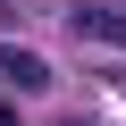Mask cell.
I'll use <instances>...</instances> for the list:
<instances>
[{"label":"cell","mask_w":126,"mask_h":126,"mask_svg":"<svg viewBox=\"0 0 126 126\" xmlns=\"http://www.w3.org/2000/svg\"><path fill=\"white\" fill-rule=\"evenodd\" d=\"M0 84L9 93H50V59L25 50V42H0Z\"/></svg>","instance_id":"obj_1"},{"label":"cell","mask_w":126,"mask_h":126,"mask_svg":"<svg viewBox=\"0 0 126 126\" xmlns=\"http://www.w3.org/2000/svg\"><path fill=\"white\" fill-rule=\"evenodd\" d=\"M84 42H101V50H126V9H109V0H76V17H67Z\"/></svg>","instance_id":"obj_2"},{"label":"cell","mask_w":126,"mask_h":126,"mask_svg":"<svg viewBox=\"0 0 126 126\" xmlns=\"http://www.w3.org/2000/svg\"><path fill=\"white\" fill-rule=\"evenodd\" d=\"M0 126H25V118H17V109H9V101H0Z\"/></svg>","instance_id":"obj_3"},{"label":"cell","mask_w":126,"mask_h":126,"mask_svg":"<svg viewBox=\"0 0 126 126\" xmlns=\"http://www.w3.org/2000/svg\"><path fill=\"white\" fill-rule=\"evenodd\" d=\"M67 126H93V118H67Z\"/></svg>","instance_id":"obj_4"},{"label":"cell","mask_w":126,"mask_h":126,"mask_svg":"<svg viewBox=\"0 0 126 126\" xmlns=\"http://www.w3.org/2000/svg\"><path fill=\"white\" fill-rule=\"evenodd\" d=\"M118 9H126V0H118Z\"/></svg>","instance_id":"obj_5"}]
</instances>
